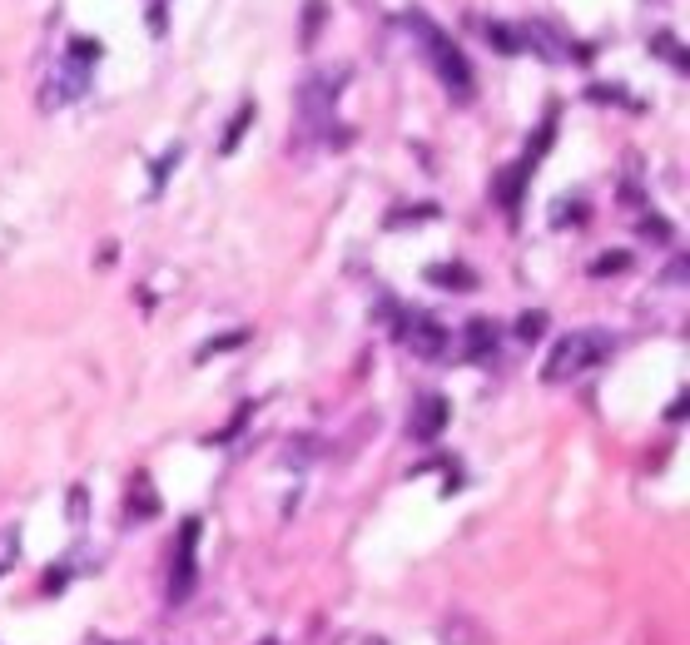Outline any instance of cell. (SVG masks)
I'll use <instances>...</instances> for the list:
<instances>
[{
    "label": "cell",
    "mask_w": 690,
    "mask_h": 645,
    "mask_svg": "<svg viewBox=\"0 0 690 645\" xmlns=\"http://www.w3.org/2000/svg\"><path fill=\"white\" fill-rule=\"evenodd\" d=\"M517 40H522V50H537L542 60H586L581 45H576L571 35H561L556 25H547V20H527V25L517 30Z\"/></svg>",
    "instance_id": "cell-7"
},
{
    "label": "cell",
    "mask_w": 690,
    "mask_h": 645,
    "mask_svg": "<svg viewBox=\"0 0 690 645\" xmlns=\"http://www.w3.org/2000/svg\"><path fill=\"white\" fill-rule=\"evenodd\" d=\"M408 35H417V45L427 50V60H432V70H437V80L452 90V100H472V90H477V80H472V65L462 60V50L422 15V10H408Z\"/></svg>",
    "instance_id": "cell-1"
},
{
    "label": "cell",
    "mask_w": 690,
    "mask_h": 645,
    "mask_svg": "<svg viewBox=\"0 0 690 645\" xmlns=\"http://www.w3.org/2000/svg\"><path fill=\"white\" fill-rule=\"evenodd\" d=\"M581 214H586V204H581V199H576V204H566V199L556 204V224H566V219H581Z\"/></svg>",
    "instance_id": "cell-20"
},
{
    "label": "cell",
    "mask_w": 690,
    "mask_h": 645,
    "mask_svg": "<svg viewBox=\"0 0 690 645\" xmlns=\"http://www.w3.org/2000/svg\"><path fill=\"white\" fill-rule=\"evenodd\" d=\"M100 40H90V35H75L70 40V50L60 55V65H55V75L45 80V110H60V105H75L85 90H90V80H95V65H100Z\"/></svg>",
    "instance_id": "cell-2"
},
{
    "label": "cell",
    "mask_w": 690,
    "mask_h": 645,
    "mask_svg": "<svg viewBox=\"0 0 690 645\" xmlns=\"http://www.w3.org/2000/svg\"><path fill=\"white\" fill-rule=\"evenodd\" d=\"M651 45H656V50H666V60H671L676 70H690V60H686V50H681V40H671V35H651Z\"/></svg>",
    "instance_id": "cell-18"
},
{
    "label": "cell",
    "mask_w": 690,
    "mask_h": 645,
    "mask_svg": "<svg viewBox=\"0 0 690 645\" xmlns=\"http://www.w3.org/2000/svg\"><path fill=\"white\" fill-rule=\"evenodd\" d=\"M70 521H85V487L70 492Z\"/></svg>",
    "instance_id": "cell-23"
},
{
    "label": "cell",
    "mask_w": 690,
    "mask_h": 645,
    "mask_svg": "<svg viewBox=\"0 0 690 645\" xmlns=\"http://www.w3.org/2000/svg\"><path fill=\"white\" fill-rule=\"evenodd\" d=\"M199 586V516H189L179 526V541H174V561H169V601L184 606Z\"/></svg>",
    "instance_id": "cell-6"
},
{
    "label": "cell",
    "mask_w": 690,
    "mask_h": 645,
    "mask_svg": "<svg viewBox=\"0 0 690 645\" xmlns=\"http://www.w3.org/2000/svg\"><path fill=\"white\" fill-rule=\"evenodd\" d=\"M611 353H616V338L601 333V328L566 333V338H556V348H552V358H547V368H542V378H547V383H571V378L591 373L596 363H606Z\"/></svg>",
    "instance_id": "cell-3"
},
{
    "label": "cell",
    "mask_w": 690,
    "mask_h": 645,
    "mask_svg": "<svg viewBox=\"0 0 690 645\" xmlns=\"http://www.w3.org/2000/svg\"><path fill=\"white\" fill-rule=\"evenodd\" d=\"M130 516H135V521L159 516V497H154V487H149V477H144V472L130 482Z\"/></svg>",
    "instance_id": "cell-11"
},
{
    "label": "cell",
    "mask_w": 690,
    "mask_h": 645,
    "mask_svg": "<svg viewBox=\"0 0 690 645\" xmlns=\"http://www.w3.org/2000/svg\"><path fill=\"white\" fill-rule=\"evenodd\" d=\"M487 40H492L502 55H522V40H517V30H507V25H487Z\"/></svg>",
    "instance_id": "cell-15"
},
{
    "label": "cell",
    "mask_w": 690,
    "mask_h": 645,
    "mask_svg": "<svg viewBox=\"0 0 690 645\" xmlns=\"http://www.w3.org/2000/svg\"><path fill=\"white\" fill-rule=\"evenodd\" d=\"M254 115H259V110H254V100H244V105H239V115H234V125H229V134H224V144H219L224 154H234V149H239V139H244V129H249Z\"/></svg>",
    "instance_id": "cell-12"
},
{
    "label": "cell",
    "mask_w": 690,
    "mask_h": 645,
    "mask_svg": "<svg viewBox=\"0 0 690 645\" xmlns=\"http://www.w3.org/2000/svg\"><path fill=\"white\" fill-rule=\"evenodd\" d=\"M15 561H20V526H5L0 531V576L15 571Z\"/></svg>",
    "instance_id": "cell-14"
},
{
    "label": "cell",
    "mask_w": 690,
    "mask_h": 645,
    "mask_svg": "<svg viewBox=\"0 0 690 645\" xmlns=\"http://www.w3.org/2000/svg\"><path fill=\"white\" fill-rule=\"evenodd\" d=\"M626 268H631V254H621V249H616V254H601L596 263H591L596 278H606V273H626Z\"/></svg>",
    "instance_id": "cell-17"
},
{
    "label": "cell",
    "mask_w": 690,
    "mask_h": 645,
    "mask_svg": "<svg viewBox=\"0 0 690 645\" xmlns=\"http://www.w3.org/2000/svg\"><path fill=\"white\" fill-rule=\"evenodd\" d=\"M318 25H323V0H308V10H303V45H313Z\"/></svg>",
    "instance_id": "cell-19"
},
{
    "label": "cell",
    "mask_w": 690,
    "mask_h": 645,
    "mask_svg": "<svg viewBox=\"0 0 690 645\" xmlns=\"http://www.w3.org/2000/svg\"><path fill=\"white\" fill-rule=\"evenodd\" d=\"M259 645H278V641H274V636H264V641H259Z\"/></svg>",
    "instance_id": "cell-25"
},
{
    "label": "cell",
    "mask_w": 690,
    "mask_h": 645,
    "mask_svg": "<svg viewBox=\"0 0 690 645\" xmlns=\"http://www.w3.org/2000/svg\"><path fill=\"white\" fill-rule=\"evenodd\" d=\"M542 333H547V313H542V308L517 318V338H522V343H532V338H542Z\"/></svg>",
    "instance_id": "cell-16"
},
{
    "label": "cell",
    "mask_w": 690,
    "mask_h": 645,
    "mask_svg": "<svg viewBox=\"0 0 690 645\" xmlns=\"http://www.w3.org/2000/svg\"><path fill=\"white\" fill-rule=\"evenodd\" d=\"M447 422H452V402H447L442 392H422V397L413 402L408 432H413V442H432V437H442Z\"/></svg>",
    "instance_id": "cell-8"
},
{
    "label": "cell",
    "mask_w": 690,
    "mask_h": 645,
    "mask_svg": "<svg viewBox=\"0 0 690 645\" xmlns=\"http://www.w3.org/2000/svg\"><path fill=\"white\" fill-rule=\"evenodd\" d=\"M363 645H383V641H363Z\"/></svg>",
    "instance_id": "cell-26"
},
{
    "label": "cell",
    "mask_w": 690,
    "mask_h": 645,
    "mask_svg": "<svg viewBox=\"0 0 690 645\" xmlns=\"http://www.w3.org/2000/svg\"><path fill=\"white\" fill-rule=\"evenodd\" d=\"M338 85H343V75L333 80V75H313V80H303V90H298V115H303V125L318 129L328 144L338 139H348V129L333 125V105H338Z\"/></svg>",
    "instance_id": "cell-4"
},
{
    "label": "cell",
    "mask_w": 690,
    "mask_h": 645,
    "mask_svg": "<svg viewBox=\"0 0 690 645\" xmlns=\"http://www.w3.org/2000/svg\"><path fill=\"white\" fill-rule=\"evenodd\" d=\"M244 343H249V333H244V328H234V333H224V338H209V343L199 348V363H204V358H214V353H234V348H244Z\"/></svg>",
    "instance_id": "cell-13"
},
{
    "label": "cell",
    "mask_w": 690,
    "mask_h": 645,
    "mask_svg": "<svg viewBox=\"0 0 690 645\" xmlns=\"http://www.w3.org/2000/svg\"><path fill=\"white\" fill-rule=\"evenodd\" d=\"M641 234H646V239H661V244L671 239V229H666V219H646V224H641Z\"/></svg>",
    "instance_id": "cell-21"
},
{
    "label": "cell",
    "mask_w": 690,
    "mask_h": 645,
    "mask_svg": "<svg viewBox=\"0 0 690 645\" xmlns=\"http://www.w3.org/2000/svg\"><path fill=\"white\" fill-rule=\"evenodd\" d=\"M149 30H154V35H164V5H154V10H149Z\"/></svg>",
    "instance_id": "cell-24"
},
{
    "label": "cell",
    "mask_w": 690,
    "mask_h": 645,
    "mask_svg": "<svg viewBox=\"0 0 690 645\" xmlns=\"http://www.w3.org/2000/svg\"><path fill=\"white\" fill-rule=\"evenodd\" d=\"M50 591H65V566H50V571H45V596H50Z\"/></svg>",
    "instance_id": "cell-22"
},
{
    "label": "cell",
    "mask_w": 690,
    "mask_h": 645,
    "mask_svg": "<svg viewBox=\"0 0 690 645\" xmlns=\"http://www.w3.org/2000/svg\"><path fill=\"white\" fill-rule=\"evenodd\" d=\"M393 333L403 338V348H413L417 358H442L447 353V343H452V333L432 318V313H408V308H393Z\"/></svg>",
    "instance_id": "cell-5"
},
{
    "label": "cell",
    "mask_w": 690,
    "mask_h": 645,
    "mask_svg": "<svg viewBox=\"0 0 690 645\" xmlns=\"http://www.w3.org/2000/svg\"><path fill=\"white\" fill-rule=\"evenodd\" d=\"M427 283H437V288H477V273L462 268V263H432Z\"/></svg>",
    "instance_id": "cell-10"
},
{
    "label": "cell",
    "mask_w": 690,
    "mask_h": 645,
    "mask_svg": "<svg viewBox=\"0 0 690 645\" xmlns=\"http://www.w3.org/2000/svg\"><path fill=\"white\" fill-rule=\"evenodd\" d=\"M462 358H472V363H487V358H497V323H487V318H472L467 323V333H462Z\"/></svg>",
    "instance_id": "cell-9"
}]
</instances>
